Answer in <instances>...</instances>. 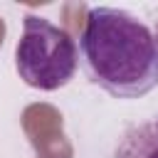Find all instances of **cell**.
I'll list each match as a JSON object with an SVG mask.
<instances>
[{
	"label": "cell",
	"instance_id": "cell-1",
	"mask_svg": "<svg viewBox=\"0 0 158 158\" xmlns=\"http://www.w3.org/2000/svg\"><path fill=\"white\" fill-rule=\"evenodd\" d=\"M77 49L86 79L116 99H138L158 86L153 32L128 10L91 7Z\"/></svg>",
	"mask_w": 158,
	"mask_h": 158
},
{
	"label": "cell",
	"instance_id": "cell-2",
	"mask_svg": "<svg viewBox=\"0 0 158 158\" xmlns=\"http://www.w3.org/2000/svg\"><path fill=\"white\" fill-rule=\"evenodd\" d=\"M77 64L79 49L67 30L37 15L22 20V37L15 47V69L27 86L57 91L74 79Z\"/></svg>",
	"mask_w": 158,
	"mask_h": 158
},
{
	"label": "cell",
	"instance_id": "cell-3",
	"mask_svg": "<svg viewBox=\"0 0 158 158\" xmlns=\"http://www.w3.org/2000/svg\"><path fill=\"white\" fill-rule=\"evenodd\" d=\"M114 158H158V116L128 128Z\"/></svg>",
	"mask_w": 158,
	"mask_h": 158
},
{
	"label": "cell",
	"instance_id": "cell-4",
	"mask_svg": "<svg viewBox=\"0 0 158 158\" xmlns=\"http://www.w3.org/2000/svg\"><path fill=\"white\" fill-rule=\"evenodd\" d=\"M153 42H156V49H158V25H156V30H153Z\"/></svg>",
	"mask_w": 158,
	"mask_h": 158
}]
</instances>
